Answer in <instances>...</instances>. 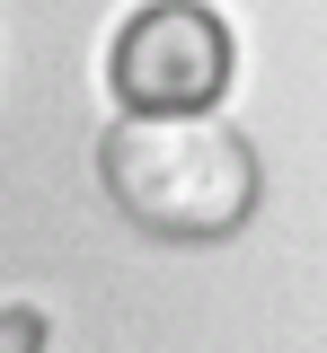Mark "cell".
<instances>
[{"label": "cell", "mask_w": 327, "mask_h": 353, "mask_svg": "<svg viewBox=\"0 0 327 353\" xmlns=\"http://www.w3.org/2000/svg\"><path fill=\"white\" fill-rule=\"evenodd\" d=\"M97 176L150 239H186V248L230 239L266 194L257 141L221 115H124L97 141Z\"/></svg>", "instance_id": "6da1fadb"}, {"label": "cell", "mask_w": 327, "mask_h": 353, "mask_svg": "<svg viewBox=\"0 0 327 353\" xmlns=\"http://www.w3.org/2000/svg\"><path fill=\"white\" fill-rule=\"evenodd\" d=\"M230 27L204 0H141L106 44V80L133 115H204L230 88Z\"/></svg>", "instance_id": "7a4b0ae2"}, {"label": "cell", "mask_w": 327, "mask_h": 353, "mask_svg": "<svg viewBox=\"0 0 327 353\" xmlns=\"http://www.w3.org/2000/svg\"><path fill=\"white\" fill-rule=\"evenodd\" d=\"M45 336H53V318H45V309H27V301H9V309H0V353H45Z\"/></svg>", "instance_id": "3957f363"}]
</instances>
